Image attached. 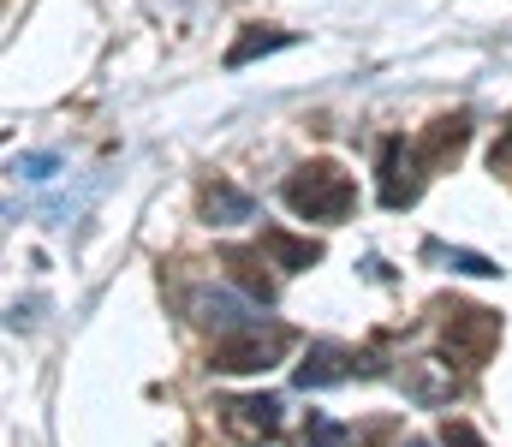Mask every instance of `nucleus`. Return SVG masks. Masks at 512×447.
Returning a JSON list of instances; mask_svg holds the SVG:
<instances>
[{"label": "nucleus", "mask_w": 512, "mask_h": 447, "mask_svg": "<svg viewBox=\"0 0 512 447\" xmlns=\"http://www.w3.org/2000/svg\"><path fill=\"white\" fill-rule=\"evenodd\" d=\"M280 197H286L292 215H304V221H328V227H334V221L352 215L358 185H352V173H346L340 161H304V167L286 173Z\"/></svg>", "instance_id": "1"}, {"label": "nucleus", "mask_w": 512, "mask_h": 447, "mask_svg": "<svg viewBox=\"0 0 512 447\" xmlns=\"http://www.w3.org/2000/svg\"><path fill=\"white\" fill-rule=\"evenodd\" d=\"M286 352H292V328L256 316V322L233 328V334H215V346H209V370H221V376H251V370L280 364Z\"/></svg>", "instance_id": "2"}, {"label": "nucleus", "mask_w": 512, "mask_h": 447, "mask_svg": "<svg viewBox=\"0 0 512 447\" xmlns=\"http://www.w3.org/2000/svg\"><path fill=\"white\" fill-rule=\"evenodd\" d=\"M441 310H447V322H441L447 352H453L465 370H483L489 352L501 346V310H483V304H441Z\"/></svg>", "instance_id": "3"}, {"label": "nucleus", "mask_w": 512, "mask_h": 447, "mask_svg": "<svg viewBox=\"0 0 512 447\" xmlns=\"http://www.w3.org/2000/svg\"><path fill=\"white\" fill-rule=\"evenodd\" d=\"M215 412H221V430H227L233 442H245V447L280 442V400H274V394H233V400H221Z\"/></svg>", "instance_id": "4"}, {"label": "nucleus", "mask_w": 512, "mask_h": 447, "mask_svg": "<svg viewBox=\"0 0 512 447\" xmlns=\"http://www.w3.org/2000/svg\"><path fill=\"white\" fill-rule=\"evenodd\" d=\"M376 155H382V161H376V173H382V203L387 209H411V203L423 197V179H429V167L417 161V144L382 138Z\"/></svg>", "instance_id": "5"}, {"label": "nucleus", "mask_w": 512, "mask_h": 447, "mask_svg": "<svg viewBox=\"0 0 512 447\" xmlns=\"http://www.w3.org/2000/svg\"><path fill=\"white\" fill-rule=\"evenodd\" d=\"M346 376H376V358H364V352H352L340 340H316L304 352V364H298V388H334Z\"/></svg>", "instance_id": "6"}, {"label": "nucleus", "mask_w": 512, "mask_h": 447, "mask_svg": "<svg viewBox=\"0 0 512 447\" xmlns=\"http://www.w3.org/2000/svg\"><path fill=\"white\" fill-rule=\"evenodd\" d=\"M191 322H197V328H215V334H233V328L256 322V298L227 293V287H197V293H191Z\"/></svg>", "instance_id": "7"}, {"label": "nucleus", "mask_w": 512, "mask_h": 447, "mask_svg": "<svg viewBox=\"0 0 512 447\" xmlns=\"http://www.w3.org/2000/svg\"><path fill=\"white\" fill-rule=\"evenodd\" d=\"M471 144V120L465 114H441V120H429L423 126V138H417V161L429 167V173H441L447 161H459Z\"/></svg>", "instance_id": "8"}, {"label": "nucleus", "mask_w": 512, "mask_h": 447, "mask_svg": "<svg viewBox=\"0 0 512 447\" xmlns=\"http://www.w3.org/2000/svg\"><path fill=\"white\" fill-rule=\"evenodd\" d=\"M197 209H203V221L209 227H245V221H256V197L251 191H239L233 179H203V197H197Z\"/></svg>", "instance_id": "9"}, {"label": "nucleus", "mask_w": 512, "mask_h": 447, "mask_svg": "<svg viewBox=\"0 0 512 447\" xmlns=\"http://www.w3.org/2000/svg\"><path fill=\"white\" fill-rule=\"evenodd\" d=\"M399 382H405V394H411L417 406H447V400L459 394V382H453V364H441V358H411Z\"/></svg>", "instance_id": "10"}, {"label": "nucleus", "mask_w": 512, "mask_h": 447, "mask_svg": "<svg viewBox=\"0 0 512 447\" xmlns=\"http://www.w3.org/2000/svg\"><path fill=\"white\" fill-rule=\"evenodd\" d=\"M262 257H268L262 245H256V251H251V245H227V251H221V263L233 269V281H239V287H245V293H251L256 304H268V298H274V281L262 275V269H268Z\"/></svg>", "instance_id": "11"}, {"label": "nucleus", "mask_w": 512, "mask_h": 447, "mask_svg": "<svg viewBox=\"0 0 512 447\" xmlns=\"http://www.w3.org/2000/svg\"><path fill=\"white\" fill-rule=\"evenodd\" d=\"M262 251H268V263H274V269H286V275H298V269L322 263V245H316V239H292V233H280V227H268V233H262Z\"/></svg>", "instance_id": "12"}, {"label": "nucleus", "mask_w": 512, "mask_h": 447, "mask_svg": "<svg viewBox=\"0 0 512 447\" xmlns=\"http://www.w3.org/2000/svg\"><path fill=\"white\" fill-rule=\"evenodd\" d=\"M298 36L292 30H274V24H251L233 48H227V72H239V66H251L256 54H274V48H292Z\"/></svg>", "instance_id": "13"}, {"label": "nucleus", "mask_w": 512, "mask_h": 447, "mask_svg": "<svg viewBox=\"0 0 512 447\" xmlns=\"http://www.w3.org/2000/svg\"><path fill=\"white\" fill-rule=\"evenodd\" d=\"M298 447H352V430L334 424V418H322V412H310V424L298 430Z\"/></svg>", "instance_id": "14"}, {"label": "nucleus", "mask_w": 512, "mask_h": 447, "mask_svg": "<svg viewBox=\"0 0 512 447\" xmlns=\"http://www.w3.org/2000/svg\"><path fill=\"white\" fill-rule=\"evenodd\" d=\"M429 257H441L447 269L477 275V281H495V275H501V263H489V257H477V251H447V245H429Z\"/></svg>", "instance_id": "15"}, {"label": "nucleus", "mask_w": 512, "mask_h": 447, "mask_svg": "<svg viewBox=\"0 0 512 447\" xmlns=\"http://www.w3.org/2000/svg\"><path fill=\"white\" fill-rule=\"evenodd\" d=\"M441 447H489V442H483L465 418H447V424H441Z\"/></svg>", "instance_id": "16"}, {"label": "nucleus", "mask_w": 512, "mask_h": 447, "mask_svg": "<svg viewBox=\"0 0 512 447\" xmlns=\"http://www.w3.org/2000/svg\"><path fill=\"white\" fill-rule=\"evenodd\" d=\"M18 173H24V179H48V173H54V155H24Z\"/></svg>", "instance_id": "17"}, {"label": "nucleus", "mask_w": 512, "mask_h": 447, "mask_svg": "<svg viewBox=\"0 0 512 447\" xmlns=\"http://www.w3.org/2000/svg\"><path fill=\"white\" fill-rule=\"evenodd\" d=\"M489 161H495V173H507V167H512V126H507V144H495Z\"/></svg>", "instance_id": "18"}, {"label": "nucleus", "mask_w": 512, "mask_h": 447, "mask_svg": "<svg viewBox=\"0 0 512 447\" xmlns=\"http://www.w3.org/2000/svg\"><path fill=\"white\" fill-rule=\"evenodd\" d=\"M405 447H429V442H405Z\"/></svg>", "instance_id": "19"}]
</instances>
